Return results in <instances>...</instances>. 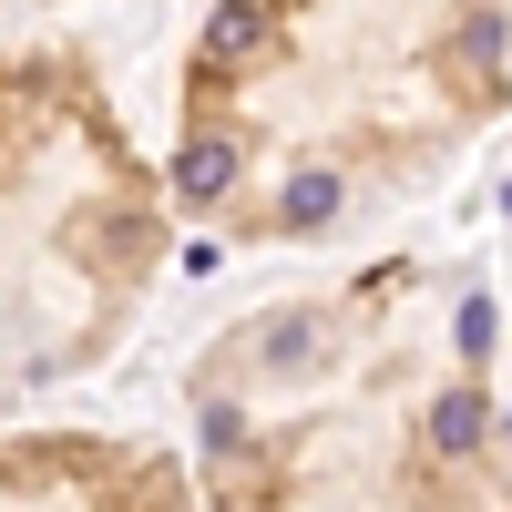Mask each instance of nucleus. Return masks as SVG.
<instances>
[{
  "mask_svg": "<svg viewBox=\"0 0 512 512\" xmlns=\"http://www.w3.org/2000/svg\"><path fill=\"white\" fill-rule=\"evenodd\" d=\"M512 113V0H216L175 195L236 246L338 236Z\"/></svg>",
  "mask_w": 512,
  "mask_h": 512,
  "instance_id": "obj_2",
  "label": "nucleus"
},
{
  "mask_svg": "<svg viewBox=\"0 0 512 512\" xmlns=\"http://www.w3.org/2000/svg\"><path fill=\"white\" fill-rule=\"evenodd\" d=\"M164 205L72 62H0V390L93 369L134 328Z\"/></svg>",
  "mask_w": 512,
  "mask_h": 512,
  "instance_id": "obj_3",
  "label": "nucleus"
},
{
  "mask_svg": "<svg viewBox=\"0 0 512 512\" xmlns=\"http://www.w3.org/2000/svg\"><path fill=\"white\" fill-rule=\"evenodd\" d=\"M0 512H205L144 441H11Z\"/></svg>",
  "mask_w": 512,
  "mask_h": 512,
  "instance_id": "obj_4",
  "label": "nucleus"
},
{
  "mask_svg": "<svg viewBox=\"0 0 512 512\" xmlns=\"http://www.w3.org/2000/svg\"><path fill=\"white\" fill-rule=\"evenodd\" d=\"M502 318L451 256H369L236 318L195 369L216 512H512Z\"/></svg>",
  "mask_w": 512,
  "mask_h": 512,
  "instance_id": "obj_1",
  "label": "nucleus"
}]
</instances>
